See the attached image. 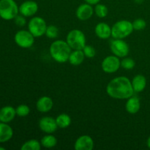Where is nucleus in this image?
I'll return each mask as SVG.
<instances>
[{
	"label": "nucleus",
	"mask_w": 150,
	"mask_h": 150,
	"mask_svg": "<svg viewBox=\"0 0 150 150\" xmlns=\"http://www.w3.org/2000/svg\"><path fill=\"white\" fill-rule=\"evenodd\" d=\"M106 92L111 98L117 100H127L134 95L131 81L125 76L113 79L106 86Z\"/></svg>",
	"instance_id": "nucleus-1"
},
{
	"label": "nucleus",
	"mask_w": 150,
	"mask_h": 150,
	"mask_svg": "<svg viewBox=\"0 0 150 150\" xmlns=\"http://www.w3.org/2000/svg\"><path fill=\"white\" fill-rule=\"evenodd\" d=\"M71 50L72 48L66 41L57 40L51 44L49 52L54 61L59 63H64L68 61Z\"/></svg>",
	"instance_id": "nucleus-2"
},
{
	"label": "nucleus",
	"mask_w": 150,
	"mask_h": 150,
	"mask_svg": "<svg viewBox=\"0 0 150 150\" xmlns=\"http://www.w3.org/2000/svg\"><path fill=\"white\" fill-rule=\"evenodd\" d=\"M133 23L127 20L119 21L111 27V37L114 39H124L133 32Z\"/></svg>",
	"instance_id": "nucleus-3"
},
{
	"label": "nucleus",
	"mask_w": 150,
	"mask_h": 150,
	"mask_svg": "<svg viewBox=\"0 0 150 150\" xmlns=\"http://www.w3.org/2000/svg\"><path fill=\"white\" fill-rule=\"evenodd\" d=\"M19 13V7L14 0H0V18L5 21L14 19Z\"/></svg>",
	"instance_id": "nucleus-4"
},
{
	"label": "nucleus",
	"mask_w": 150,
	"mask_h": 150,
	"mask_svg": "<svg viewBox=\"0 0 150 150\" xmlns=\"http://www.w3.org/2000/svg\"><path fill=\"white\" fill-rule=\"evenodd\" d=\"M66 42L73 50H82L86 45L85 35L79 29H73L69 32Z\"/></svg>",
	"instance_id": "nucleus-5"
},
{
	"label": "nucleus",
	"mask_w": 150,
	"mask_h": 150,
	"mask_svg": "<svg viewBox=\"0 0 150 150\" xmlns=\"http://www.w3.org/2000/svg\"><path fill=\"white\" fill-rule=\"evenodd\" d=\"M47 26L45 21L39 16L33 17L28 23V29L35 38H39L45 35Z\"/></svg>",
	"instance_id": "nucleus-6"
},
{
	"label": "nucleus",
	"mask_w": 150,
	"mask_h": 150,
	"mask_svg": "<svg viewBox=\"0 0 150 150\" xmlns=\"http://www.w3.org/2000/svg\"><path fill=\"white\" fill-rule=\"evenodd\" d=\"M15 42L19 47L23 48H29L33 45L35 42V37L29 31H18L14 36Z\"/></svg>",
	"instance_id": "nucleus-7"
},
{
	"label": "nucleus",
	"mask_w": 150,
	"mask_h": 150,
	"mask_svg": "<svg viewBox=\"0 0 150 150\" xmlns=\"http://www.w3.org/2000/svg\"><path fill=\"white\" fill-rule=\"evenodd\" d=\"M110 48L114 55L119 58L126 57L129 54V45L122 39H114L110 44Z\"/></svg>",
	"instance_id": "nucleus-8"
},
{
	"label": "nucleus",
	"mask_w": 150,
	"mask_h": 150,
	"mask_svg": "<svg viewBox=\"0 0 150 150\" xmlns=\"http://www.w3.org/2000/svg\"><path fill=\"white\" fill-rule=\"evenodd\" d=\"M101 67H102V70L105 73H114L117 72L121 67V61L117 56H108L103 60Z\"/></svg>",
	"instance_id": "nucleus-9"
},
{
	"label": "nucleus",
	"mask_w": 150,
	"mask_h": 150,
	"mask_svg": "<svg viewBox=\"0 0 150 150\" xmlns=\"http://www.w3.org/2000/svg\"><path fill=\"white\" fill-rule=\"evenodd\" d=\"M39 127L42 132L47 134H52L58 128L56 119L51 117H42L39 120Z\"/></svg>",
	"instance_id": "nucleus-10"
},
{
	"label": "nucleus",
	"mask_w": 150,
	"mask_h": 150,
	"mask_svg": "<svg viewBox=\"0 0 150 150\" xmlns=\"http://www.w3.org/2000/svg\"><path fill=\"white\" fill-rule=\"evenodd\" d=\"M38 10V4L32 0L25 1L19 6V13L24 17H32Z\"/></svg>",
	"instance_id": "nucleus-11"
},
{
	"label": "nucleus",
	"mask_w": 150,
	"mask_h": 150,
	"mask_svg": "<svg viewBox=\"0 0 150 150\" xmlns=\"http://www.w3.org/2000/svg\"><path fill=\"white\" fill-rule=\"evenodd\" d=\"M94 13H95V10L92 7V5L88 4V3H85V4H81L79 6L76 10V17L79 20L84 21L90 18L93 16Z\"/></svg>",
	"instance_id": "nucleus-12"
},
{
	"label": "nucleus",
	"mask_w": 150,
	"mask_h": 150,
	"mask_svg": "<svg viewBox=\"0 0 150 150\" xmlns=\"http://www.w3.org/2000/svg\"><path fill=\"white\" fill-rule=\"evenodd\" d=\"M76 150H92L94 148V141L91 136L83 135L77 139L75 142Z\"/></svg>",
	"instance_id": "nucleus-13"
},
{
	"label": "nucleus",
	"mask_w": 150,
	"mask_h": 150,
	"mask_svg": "<svg viewBox=\"0 0 150 150\" xmlns=\"http://www.w3.org/2000/svg\"><path fill=\"white\" fill-rule=\"evenodd\" d=\"M54 105L52 99L48 96H42L38 99L36 103V108L41 113H47L51 111Z\"/></svg>",
	"instance_id": "nucleus-14"
},
{
	"label": "nucleus",
	"mask_w": 150,
	"mask_h": 150,
	"mask_svg": "<svg viewBox=\"0 0 150 150\" xmlns=\"http://www.w3.org/2000/svg\"><path fill=\"white\" fill-rule=\"evenodd\" d=\"M16 116V108L7 105L0 109V122L9 123L13 121Z\"/></svg>",
	"instance_id": "nucleus-15"
},
{
	"label": "nucleus",
	"mask_w": 150,
	"mask_h": 150,
	"mask_svg": "<svg viewBox=\"0 0 150 150\" xmlns=\"http://www.w3.org/2000/svg\"><path fill=\"white\" fill-rule=\"evenodd\" d=\"M95 32L100 39L106 40L111 36V27L104 22H101L96 25Z\"/></svg>",
	"instance_id": "nucleus-16"
},
{
	"label": "nucleus",
	"mask_w": 150,
	"mask_h": 150,
	"mask_svg": "<svg viewBox=\"0 0 150 150\" xmlns=\"http://www.w3.org/2000/svg\"><path fill=\"white\" fill-rule=\"evenodd\" d=\"M141 103L140 100L138 97L134 96V95L132 97L127 99V102L125 104V109L129 114H135L138 113L140 110Z\"/></svg>",
	"instance_id": "nucleus-17"
},
{
	"label": "nucleus",
	"mask_w": 150,
	"mask_h": 150,
	"mask_svg": "<svg viewBox=\"0 0 150 150\" xmlns=\"http://www.w3.org/2000/svg\"><path fill=\"white\" fill-rule=\"evenodd\" d=\"M13 130L8 125L0 122V143H4L13 138Z\"/></svg>",
	"instance_id": "nucleus-18"
},
{
	"label": "nucleus",
	"mask_w": 150,
	"mask_h": 150,
	"mask_svg": "<svg viewBox=\"0 0 150 150\" xmlns=\"http://www.w3.org/2000/svg\"><path fill=\"white\" fill-rule=\"evenodd\" d=\"M132 86L135 92H142L144 90L146 86V79L144 76L142 74L136 75L131 81Z\"/></svg>",
	"instance_id": "nucleus-19"
},
{
	"label": "nucleus",
	"mask_w": 150,
	"mask_h": 150,
	"mask_svg": "<svg viewBox=\"0 0 150 150\" xmlns=\"http://www.w3.org/2000/svg\"><path fill=\"white\" fill-rule=\"evenodd\" d=\"M85 58V55L82 50H73L69 57L68 62L72 65H80L82 64Z\"/></svg>",
	"instance_id": "nucleus-20"
},
{
	"label": "nucleus",
	"mask_w": 150,
	"mask_h": 150,
	"mask_svg": "<svg viewBox=\"0 0 150 150\" xmlns=\"http://www.w3.org/2000/svg\"><path fill=\"white\" fill-rule=\"evenodd\" d=\"M58 127L62 129L67 128L71 124V118L67 114H61L56 118Z\"/></svg>",
	"instance_id": "nucleus-21"
},
{
	"label": "nucleus",
	"mask_w": 150,
	"mask_h": 150,
	"mask_svg": "<svg viewBox=\"0 0 150 150\" xmlns=\"http://www.w3.org/2000/svg\"><path fill=\"white\" fill-rule=\"evenodd\" d=\"M41 145L45 148H53L57 146V139L52 134H47L42 138Z\"/></svg>",
	"instance_id": "nucleus-22"
},
{
	"label": "nucleus",
	"mask_w": 150,
	"mask_h": 150,
	"mask_svg": "<svg viewBox=\"0 0 150 150\" xmlns=\"http://www.w3.org/2000/svg\"><path fill=\"white\" fill-rule=\"evenodd\" d=\"M41 149V143L36 139H31L25 142L21 147V150H40Z\"/></svg>",
	"instance_id": "nucleus-23"
},
{
	"label": "nucleus",
	"mask_w": 150,
	"mask_h": 150,
	"mask_svg": "<svg viewBox=\"0 0 150 150\" xmlns=\"http://www.w3.org/2000/svg\"><path fill=\"white\" fill-rule=\"evenodd\" d=\"M94 10H95V13L96 14V16L98 17L101 18L106 17L108 13V7L104 5V4H100V3L95 4V7L94 8Z\"/></svg>",
	"instance_id": "nucleus-24"
},
{
	"label": "nucleus",
	"mask_w": 150,
	"mask_h": 150,
	"mask_svg": "<svg viewBox=\"0 0 150 150\" xmlns=\"http://www.w3.org/2000/svg\"><path fill=\"white\" fill-rule=\"evenodd\" d=\"M45 35L47 38L50 39H55L58 37L59 35V29L54 25H50L47 26L46 31H45Z\"/></svg>",
	"instance_id": "nucleus-25"
},
{
	"label": "nucleus",
	"mask_w": 150,
	"mask_h": 150,
	"mask_svg": "<svg viewBox=\"0 0 150 150\" xmlns=\"http://www.w3.org/2000/svg\"><path fill=\"white\" fill-rule=\"evenodd\" d=\"M16 111L17 116L20 117H25L29 115V114L30 113V108L27 105L21 104L16 108Z\"/></svg>",
	"instance_id": "nucleus-26"
},
{
	"label": "nucleus",
	"mask_w": 150,
	"mask_h": 150,
	"mask_svg": "<svg viewBox=\"0 0 150 150\" xmlns=\"http://www.w3.org/2000/svg\"><path fill=\"white\" fill-rule=\"evenodd\" d=\"M135 61L129 57H124L121 61V67L125 70H132L135 67Z\"/></svg>",
	"instance_id": "nucleus-27"
},
{
	"label": "nucleus",
	"mask_w": 150,
	"mask_h": 150,
	"mask_svg": "<svg viewBox=\"0 0 150 150\" xmlns=\"http://www.w3.org/2000/svg\"><path fill=\"white\" fill-rule=\"evenodd\" d=\"M133 23V26L134 30H143L146 28V23L144 19L143 18H137L133 22H132Z\"/></svg>",
	"instance_id": "nucleus-28"
},
{
	"label": "nucleus",
	"mask_w": 150,
	"mask_h": 150,
	"mask_svg": "<svg viewBox=\"0 0 150 150\" xmlns=\"http://www.w3.org/2000/svg\"><path fill=\"white\" fill-rule=\"evenodd\" d=\"M83 54H84L85 57H87V58H93L95 57V54H96V51L95 49L92 46L89 45H86L84 46V48L82 49Z\"/></svg>",
	"instance_id": "nucleus-29"
},
{
	"label": "nucleus",
	"mask_w": 150,
	"mask_h": 150,
	"mask_svg": "<svg viewBox=\"0 0 150 150\" xmlns=\"http://www.w3.org/2000/svg\"><path fill=\"white\" fill-rule=\"evenodd\" d=\"M25 18L26 17H24V16H22V15H20V16H19V15H18V16L14 18L16 24L18 26H25V24H26V18Z\"/></svg>",
	"instance_id": "nucleus-30"
},
{
	"label": "nucleus",
	"mask_w": 150,
	"mask_h": 150,
	"mask_svg": "<svg viewBox=\"0 0 150 150\" xmlns=\"http://www.w3.org/2000/svg\"><path fill=\"white\" fill-rule=\"evenodd\" d=\"M85 2L91 4V5H95V4L100 3V0H84Z\"/></svg>",
	"instance_id": "nucleus-31"
},
{
	"label": "nucleus",
	"mask_w": 150,
	"mask_h": 150,
	"mask_svg": "<svg viewBox=\"0 0 150 150\" xmlns=\"http://www.w3.org/2000/svg\"><path fill=\"white\" fill-rule=\"evenodd\" d=\"M146 144H147L148 148L150 149V136L147 139V141H146Z\"/></svg>",
	"instance_id": "nucleus-32"
},
{
	"label": "nucleus",
	"mask_w": 150,
	"mask_h": 150,
	"mask_svg": "<svg viewBox=\"0 0 150 150\" xmlns=\"http://www.w3.org/2000/svg\"><path fill=\"white\" fill-rule=\"evenodd\" d=\"M135 1H136L137 3H139V4H141V3L143 2L144 0H135Z\"/></svg>",
	"instance_id": "nucleus-33"
},
{
	"label": "nucleus",
	"mask_w": 150,
	"mask_h": 150,
	"mask_svg": "<svg viewBox=\"0 0 150 150\" xmlns=\"http://www.w3.org/2000/svg\"><path fill=\"white\" fill-rule=\"evenodd\" d=\"M0 150H5V148L2 147V146H0Z\"/></svg>",
	"instance_id": "nucleus-34"
}]
</instances>
